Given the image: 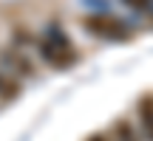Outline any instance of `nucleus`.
I'll return each instance as SVG.
<instances>
[{
  "mask_svg": "<svg viewBox=\"0 0 153 141\" xmlns=\"http://www.w3.org/2000/svg\"><path fill=\"white\" fill-rule=\"evenodd\" d=\"M37 51H40L45 65H51L57 70H65V68L76 65V51L71 48L68 37L60 34V31H48L45 37H40L37 40Z\"/></svg>",
  "mask_w": 153,
  "mask_h": 141,
  "instance_id": "obj_1",
  "label": "nucleus"
},
{
  "mask_svg": "<svg viewBox=\"0 0 153 141\" xmlns=\"http://www.w3.org/2000/svg\"><path fill=\"white\" fill-rule=\"evenodd\" d=\"M114 138H116V141H139L133 124H131V121H125V119H119V121L114 124Z\"/></svg>",
  "mask_w": 153,
  "mask_h": 141,
  "instance_id": "obj_5",
  "label": "nucleus"
},
{
  "mask_svg": "<svg viewBox=\"0 0 153 141\" xmlns=\"http://www.w3.org/2000/svg\"><path fill=\"white\" fill-rule=\"evenodd\" d=\"M136 110H139V121H142L145 136L153 141V96H142L139 104H136Z\"/></svg>",
  "mask_w": 153,
  "mask_h": 141,
  "instance_id": "obj_4",
  "label": "nucleus"
},
{
  "mask_svg": "<svg viewBox=\"0 0 153 141\" xmlns=\"http://www.w3.org/2000/svg\"><path fill=\"white\" fill-rule=\"evenodd\" d=\"M0 68H3L6 73H11L17 82H20V79H31V76L37 73L34 62L28 59L20 48H3V51H0Z\"/></svg>",
  "mask_w": 153,
  "mask_h": 141,
  "instance_id": "obj_3",
  "label": "nucleus"
},
{
  "mask_svg": "<svg viewBox=\"0 0 153 141\" xmlns=\"http://www.w3.org/2000/svg\"><path fill=\"white\" fill-rule=\"evenodd\" d=\"M79 26L85 28L88 34L99 37V40H116V43L131 40V28H128L119 17L105 14V11H99V14H85V17L79 20Z\"/></svg>",
  "mask_w": 153,
  "mask_h": 141,
  "instance_id": "obj_2",
  "label": "nucleus"
},
{
  "mask_svg": "<svg viewBox=\"0 0 153 141\" xmlns=\"http://www.w3.org/2000/svg\"><path fill=\"white\" fill-rule=\"evenodd\" d=\"M128 6H133V9H145L148 6V0H125Z\"/></svg>",
  "mask_w": 153,
  "mask_h": 141,
  "instance_id": "obj_6",
  "label": "nucleus"
},
{
  "mask_svg": "<svg viewBox=\"0 0 153 141\" xmlns=\"http://www.w3.org/2000/svg\"><path fill=\"white\" fill-rule=\"evenodd\" d=\"M88 141H108V138H105V136H102V133H94V136H91V138H88Z\"/></svg>",
  "mask_w": 153,
  "mask_h": 141,
  "instance_id": "obj_7",
  "label": "nucleus"
}]
</instances>
